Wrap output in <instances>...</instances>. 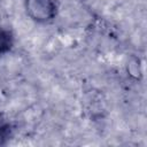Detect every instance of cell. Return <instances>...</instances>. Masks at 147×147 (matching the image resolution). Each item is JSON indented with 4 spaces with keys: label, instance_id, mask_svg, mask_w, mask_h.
I'll use <instances>...</instances> for the list:
<instances>
[{
    "label": "cell",
    "instance_id": "3",
    "mask_svg": "<svg viewBox=\"0 0 147 147\" xmlns=\"http://www.w3.org/2000/svg\"><path fill=\"white\" fill-rule=\"evenodd\" d=\"M14 132L15 127L13 123L7 117L0 114V147L8 145V142L14 137Z\"/></svg>",
    "mask_w": 147,
    "mask_h": 147
},
{
    "label": "cell",
    "instance_id": "2",
    "mask_svg": "<svg viewBox=\"0 0 147 147\" xmlns=\"http://www.w3.org/2000/svg\"><path fill=\"white\" fill-rule=\"evenodd\" d=\"M15 34L11 29L0 24V57L8 55L15 47Z\"/></svg>",
    "mask_w": 147,
    "mask_h": 147
},
{
    "label": "cell",
    "instance_id": "1",
    "mask_svg": "<svg viewBox=\"0 0 147 147\" xmlns=\"http://www.w3.org/2000/svg\"><path fill=\"white\" fill-rule=\"evenodd\" d=\"M25 15L37 24H49L59 15L60 5L57 0H23Z\"/></svg>",
    "mask_w": 147,
    "mask_h": 147
}]
</instances>
